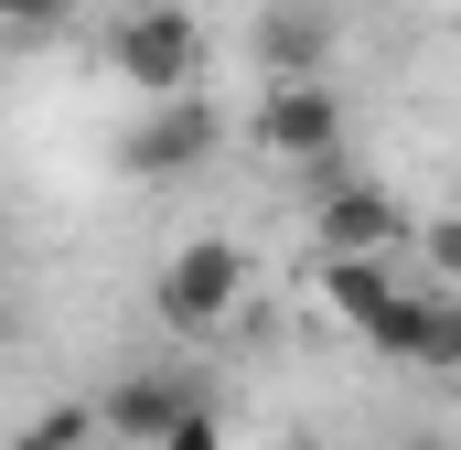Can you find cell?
<instances>
[{
    "label": "cell",
    "instance_id": "cell-11",
    "mask_svg": "<svg viewBox=\"0 0 461 450\" xmlns=\"http://www.w3.org/2000/svg\"><path fill=\"white\" fill-rule=\"evenodd\" d=\"M0 22L32 43V32H54V22H65V0H0Z\"/></svg>",
    "mask_w": 461,
    "mask_h": 450
},
{
    "label": "cell",
    "instance_id": "cell-5",
    "mask_svg": "<svg viewBox=\"0 0 461 450\" xmlns=\"http://www.w3.org/2000/svg\"><path fill=\"white\" fill-rule=\"evenodd\" d=\"M344 140V97L312 76V86H268L258 97V150H279V161H322Z\"/></svg>",
    "mask_w": 461,
    "mask_h": 450
},
{
    "label": "cell",
    "instance_id": "cell-3",
    "mask_svg": "<svg viewBox=\"0 0 461 450\" xmlns=\"http://www.w3.org/2000/svg\"><path fill=\"white\" fill-rule=\"evenodd\" d=\"M118 161H129L140 183L204 172V161H215V108H204V97H161V108H140V129L118 140Z\"/></svg>",
    "mask_w": 461,
    "mask_h": 450
},
{
    "label": "cell",
    "instance_id": "cell-9",
    "mask_svg": "<svg viewBox=\"0 0 461 450\" xmlns=\"http://www.w3.org/2000/svg\"><path fill=\"white\" fill-rule=\"evenodd\" d=\"M322 301H333V311H344L365 343H375L397 311H408V290L386 279V257H322Z\"/></svg>",
    "mask_w": 461,
    "mask_h": 450
},
{
    "label": "cell",
    "instance_id": "cell-6",
    "mask_svg": "<svg viewBox=\"0 0 461 450\" xmlns=\"http://www.w3.org/2000/svg\"><path fill=\"white\" fill-rule=\"evenodd\" d=\"M375 354H397V364H429V375H461V290H408V311L375 333Z\"/></svg>",
    "mask_w": 461,
    "mask_h": 450
},
{
    "label": "cell",
    "instance_id": "cell-8",
    "mask_svg": "<svg viewBox=\"0 0 461 450\" xmlns=\"http://www.w3.org/2000/svg\"><path fill=\"white\" fill-rule=\"evenodd\" d=\"M397 236H408V215H397L375 183H344V194L322 204V257H386Z\"/></svg>",
    "mask_w": 461,
    "mask_h": 450
},
{
    "label": "cell",
    "instance_id": "cell-10",
    "mask_svg": "<svg viewBox=\"0 0 461 450\" xmlns=\"http://www.w3.org/2000/svg\"><path fill=\"white\" fill-rule=\"evenodd\" d=\"M419 247H429V279H451V290H461V215H429V225H419Z\"/></svg>",
    "mask_w": 461,
    "mask_h": 450
},
{
    "label": "cell",
    "instance_id": "cell-2",
    "mask_svg": "<svg viewBox=\"0 0 461 450\" xmlns=\"http://www.w3.org/2000/svg\"><path fill=\"white\" fill-rule=\"evenodd\" d=\"M150 301H161L172 333H215L236 301H247V257H236L226 236H194V247L161 257V290H150Z\"/></svg>",
    "mask_w": 461,
    "mask_h": 450
},
{
    "label": "cell",
    "instance_id": "cell-12",
    "mask_svg": "<svg viewBox=\"0 0 461 450\" xmlns=\"http://www.w3.org/2000/svg\"><path fill=\"white\" fill-rule=\"evenodd\" d=\"M161 450H226V429H215V408H194V418H183V429H172Z\"/></svg>",
    "mask_w": 461,
    "mask_h": 450
},
{
    "label": "cell",
    "instance_id": "cell-4",
    "mask_svg": "<svg viewBox=\"0 0 461 450\" xmlns=\"http://www.w3.org/2000/svg\"><path fill=\"white\" fill-rule=\"evenodd\" d=\"M247 43H258V65H268L279 86H312L322 54H333V11H322V0H258Z\"/></svg>",
    "mask_w": 461,
    "mask_h": 450
},
{
    "label": "cell",
    "instance_id": "cell-1",
    "mask_svg": "<svg viewBox=\"0 0 461 450\" xmlns=\"http://www.w3.org/2000/svg\"><path fill=\"white\" fill-rule=\"evenodd\" d=\"M108 65L161 108V97H194V65H204V22L183 0H129L108 22Z\"/></svg>",
    "mask_w": 461,
    "mask_h": 450
},
{
    "label": "cell",
    "instance_id": "cell-7",
    "mask_svg": "<svg viewBox=\"0 0 461 450\" xmlns=\"http://www.w3.org/2000/svg\"><path fill=\"white\" fill-rule=\"evenodd\" d=\"M194 408H204V397H194V386H183V375H118L108 397H97V418H108L118 440H172V429H183V418H194Z\"/></svg>",
    "mask_w": 461,
    "mask_h": 450
}]
</instances>
